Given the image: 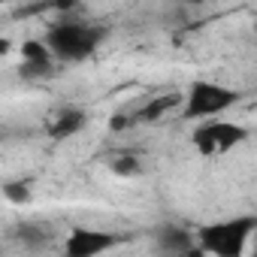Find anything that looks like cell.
Segmentation results:
<instances>
[{"label":"cell","instance_id":"1","mask_svg":"<svg viewBox=\"0 0 257 257\" xmlns=\"http://www.w3.org/2000/svg\"><path fill=\"white\" fill-rule=\"evenodd\" d=\"M106 31L97 25H82V22H61L46 34V46L52 52V58L76 64L94 55V49L103 43Z\"/></svg>","mask_w":257,"mask_h":257},{"label":"cell","instance_id":"2","mask_svg":"<svg viewBox=\"0 0 257 257\" xmlns=\"http://www.w3.org/2000/svg\"><path fill=\"white\" fill-rule=\"evenodd\" d=\"M254 230H257V218H233L224 224H209L197 233V248L200 254L239 257Z\"/></svg>","mask_w":257,"mask_h":257},{"label":"cell","instance_id":"3","mask_svg":"<svg viewBox=\"0 0 257 257\" xmlns=\"http://www.w3.org/2000/svg\"><path fill=\"white\" fill-rule=\"evenodd\" d=\"M239 103V94L233 88L215 85V82H194L188 88V97L182 100V115L185 118H212L224 109Z\"/></svg>","mask_w":257,"mask_h":257},{"label":"cell","instance_id":"4","mask_svg":"<svg viewBox=\"0 0 257 257\" xmlns=\"http://www.w3.org/2000/svg\"><path fill=\"white\" fill-rule=\"evenodd\" d=\"M248 131L233 121H206L200 124L197 131H194V146L200 155H221V152H230L233 146L245 143Z\"/></svg>","mask_w":257,"mask_h":257},{"label":"cell","instance_id":"5","mask_svg":"<svg viewBox=\"0 0 257 257\" xmlns=\"http://www.w3.org/2000/svg\"><path fill=\"white\" fill-rule=\"evenodd\" d=\"M118 245V236L112 233H97V230H73L64 242V251L70 257H97L109 248Z\"/></svg>","mask_w":257,"mask_h":257},{"label":"cell","instance_id":"6","mask_svg":"<svg viewBox=\"0 0 257 257\" xmlns=\"http://www.w3.org/2000/svg\"><path fill=\"white\" fill-rule=\"evenodd\" d=\"M85 121H88V118H85L82 109H61V112L55 115L52 127H49V137H52V140H67V137H73V134L82 131Z\"/></svg>","mask_w":257,"mask_h":257},{"label":"cell","instance_id":"7","mask_svg":"<svg viewBox=\"0 0 257 257\" xmlns=\"http://www.w3.org/2000/svg\"><path fill=\"white\" fill-rule=\"evenodd\" d=\"M161 248L173 251V254H200L197 245H191V236L182 230H164L161 233Z\"/></svg>","mask_w":257,"mask_h":257},{"label":"cell","instance_id":"8","mask_svg":"<svg viewBox=\"0 0 257 257\" xmlns=\"http://www.w3.org/2000/svg\"><path fill=\"white\" fill-rule=\"evenodd\" d=\"M182 103V97L179 94H164V97H158V100H152L149 106H143V112L137 115V118H143V121H155V118H161L164 112H170V109H176Z\"/></svg>","mask_w":257,"mask_h":257},{"label":"cell","instance_id":"9","mask_svg":"<svg viewBox=\"0 0 257 257\" xmlns=\"http://www.w3.org/2000/svg\"><path fill=\"white\" fill-rule=\"evenodd\" d=\"M19 52H22V61H55L46 40H25L19 46Z\"/></svg>","mask_w":257,"mask_h":257},{"label":"cell","instance_id":"10","mask_svg":"<svg viewBox=\"0 0 257 257\" xmlns=\"http://www.w3.org/2000/svg\"><path fill=\"white\" fill-rule=\"evenodd\" d=\"M52 70H55V64H52V61H22L19 76H22V79H28V82H37V79L52 76Z\"/></svg>","mask_w":257,"mask_h":257},{"label":"cell","instance_id":"11","mask_svg":"<svg viewBox=\"0 0 257 257\" xmlns=\"http://www.w3.org/2000/svg\"><path fill=\"white\" fill-rule=\"evenodd\" d=\"M4 197L10 203H28L31 200V188L25 182H10V185H4Z\"/></svg>","mask_w":257,"mask_h":257},{"label":"cell","instance_id":"12","mask_svg":"<svg viewBox=\"0 0 257 257\" xmlns=\"http://www.w3.org/2000/svg\"><path fill=\"white\" fill-rule=\"evenodd\" d=\"M112 173H118V176H137L140 164H137V158H118V161H112Z\"/></svg>","mask_w":257,"mask_h":257},{"label":"cell","instance_id":"13","mask_svg":"<svg viewBox=\"0 0 257 257\" xmlns=\"http://www.w3.org/2000/svg\"><path fill=\"white\" fill-rule=\"evenodd\" d=\"M46 7H49V10H55V13H70V10L76 7V0H49Z\"/></svg>","mask_w":257,"mask_h":257},{"label":"cell","instance_id":"14","mask_svg":"<svg viewBox=\"0 0 257 257\" xmlns=\"http://www.w3.org/2000/svg\"><path fill=\"white\" fill-rule=\"evenodd\" d=\"M10 52H13V43H10L7 37H0V58H7Z\"/></svg>","mask_w":257,"mask_h":257},{"label":"cell","instance_id":"15","mask_svg":"<svg viewBox=\"0 0 257 257\" xmlns=\"http://www.w3.org/2000/svg\"><path fill=\"white\" fill-rule=\"evenodd\" d=\"M7 4H13V0H0V7H7Z\"/></svg>","mask_w":257,"mask_h":257}]
</instances>
